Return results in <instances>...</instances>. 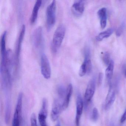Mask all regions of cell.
Masks as SVG:
<instances>
[{"instance_id": "obj_1", "label": "cell", "mask_w": 126, "mask_h": 126, "mask_svg": "<svg viewBox=\"0 0 126 126\" xmlns=\"http://www.w3.org/2000/svg\"><path fill=\"white\" fill-rule=\"evenodd\" d=\"M14 65V63L12 52L11 49H8L7 50V56L5 59L0 62V67L2 86L6 92H8L11 87L12 70Z\"/></svg>"}, {"instance_id": "obj_2", "label": "cell", "mask_w": 126, "mask_h": 126, "mask_svg": "<svg viewBox=\"0 0 126 126\" xmlns=\"http://www.w3.org/2000/svg\"><path fill=\"white\" fill-rule=\"evenodd\" d=\"M65 33V28L62 24L59 26L56 29L52 40L51 48L54 53L58 51L62 45Z\"/></svg>"}, {"instance_id": "obj_3", "label": "cell", "mask_w": 126, "mask_h": 126, "mask_svg": "<svg viewBox=\"0 0 126 126\" xmlns=\"http://www.w3.org/2000/svg\"><path fill=\"white\" fill-rule=\"evenodd\" d=\"M26 26L25 25H23L20 33L19 37L17 39L16 43L15 55L14 57V63L15 70L17 71L19 68L20 63V56L21 51L22 43L23 41V38L25 33Z\"/></svg>"}, {"instance_id": "obj_4", "label": "cell", "mask_w": 126, "mask_h": 126, "mask_svg": "<svg viewBox=\"0 0 126 126\" xmlns=\"http://www.w3.org/2000/svg\"><path fill=\"white\" fill-rule=\"evenodd\" d=\"M56 1L53 0L47 7L46 12V27L48 31L52 28L56 22Z\"/></svg>"}, {"instance_id": "obj_5", "label": "cell", "mask_w": 126, "mask_h": 126, "mask_svg": "<svg viewBox=\"0 0 126 126\" xmlns=\"http://www.w3.org/2000/svg\"><path fill=\"white\" fill-rule=\"evenodd\" d=\"M23 95L20 93L18 95L17 102L13 117L12 126H20L22 119V109Z\"/></svg>"}, {"instance_id": "obj_6", "label": "cell", "mask_w": 126, "mask_h": 126, "mask_svg": "<svg viewBox=\"0 0 126 126\" xmlns=\"http://www.w3.org/2000/svg\"><path fill=\"white\" fill-rule=\"evenodd\" d=\"M63 100L59 98L54 100L51 113V118L53 121H56L58 119L60 114L63 110Z\"/></svg>"}, {"instance_id": "obj_7", "label": "cell", "mask_w": 126, "mask_h": 126, "mask_svg": "<svg viewBox=\"0 0 126 126\" xmlns=\"http://www.w3.org/2000/svg\"><path fill=\"white\" fill-rule=\"evenodd\" d=\"M41 71L43 77L50 79L51 76V69L48 59L45 54H42L41 58Z\"/></svg>"}, {"instance_id": "obj_8", "label": "cell", "mask_w": 126, "mask_h": 126, "mask_svg": "<svg viewBox=\"0 0 126 126\" xmlns=\"http://www.w3.org/2000/svg\"><path fill=\"white\" fill-rule=\"evenodd\" d=\"M96 88L95 80L94 78L89 81L84 95L85 106L90 101L95 93Z\"/></svg>"}, {"instance_id": "obj_9", "label": "cell", "mask_w": 126, "mask_h": 126, "mask_svg": "<svg viewBox=\"0 0 126 126\" xmlns=\"http://www.w3.org/2000/svg\"><path fill=\"white\" fill-rule=\"evenodd\" d=\"M47 115V101L46 98L43 99L42 108L38 115V119L41 126H48L46 122Z\"/></svg>"}, {"instance_id": "obj_10", "label": "cell", "mask_w": 126, "mask_h": 126, "mask_svg": "<svg viewBox=\"0 0 126 126\" xmlns=\"http://www.w3.org/2000/svg\"><path fill=\"white\" fill-rule=\"evenodd\" d=\"M84 103L81 96L79 94L77 95L76 101V113L75 124L76 126H79L81 116L82 114Z\"/></svg>"}, {"instance_id": "obj_11", "label": "cell", "mask_w": 126, "mask_h": 126, "mask_svg": "<svg viewBox=\"0 0 126 126\" xmlns=\"http://www.w3.org/2000/svg\"><path fill=\"white\" fill-rule=\"evenodd\" d=\"M84 2L82 0L75 1L71 8V12L76 17H79L83 14L84 11Z\"/></svg>"}, {"instance_id": "obj_12", "label": "cell", "mask_w": 126, "mask_h": 126, "mask_svg": "<svg viewBox=\"0 0 126 126\" xmlns=\"http://www.w3.org/2000/svg\"><path fill=\"white\" fill-rule=\"evenodd\" d=\"M43 42V30L42 27H38L34 32L33 35V42L36 48L41 47Z\"/></svg>"}, {"instance_id": "obj_13", "label": "cell", "mask_w": 126, "mask_h": 126, "mask_svg": "<svg viewBox=\"0 0 126 126\" xmlns=\"http://www.w3.org/2000/svg\"><path fill=\"white\" fill-rule=\"evenodd\" d=\"M115 89L110 83V88L105 99V108L106 110H108L112 105L115 101Z\"/></svg>"}, {"instance_id": "obj_14", "label": "cell", "mask_w": 126, "mask_h": 126, "mask_svg": "<svg viewBox=\"0 0 126 126\" xmlns=\"http://www.w3.org/2000/svg\"><path fill=\"white\" fill-rule=\"evenodd\" d=\"M73 92V87L72 85L71 84H69L66 89L65 96L63 104V110H65L67 108L70 103Z\"/></svg>"}, {"instance_id": "obj_15", "label": "cell", "mask_w": 126, "mask_h": 126, "mask_svg": "<svg viewBox=\"0 0 126 126\" xmlns=\"http://www.w3.org/2000/svg\"><path fill=\"white\" fill-rule=\"evenodd\" d=\"M97 14L100 19L101 28L104 29L107 25V9L105 8L100 9L98 11Z\"/></svg>"}, {"instance_id": "obj_16", "label": "cell", "mask_w": 126, "mask_h": 126, "mask_svg": "<svg viewBox=\"0 0 126 126\" xmlns=\"http://www.w3.org/2000/svg\"><path fill=\"white\" fill-rule=\"evenodd\" d=\"M42 4V1L41 0H38L35 3L31 16V24H34L36 21L38 16V12Z\"/></svg>"}, {"instance_id": "obj_17", "label": "cell", "mask_w": 126, "mask_h": 126, "mask_svg": "<svg viewBox=\"0 0 126 126\" xmlns=\"http://www.w3.org/2000/svg\"><path fill=\"white\" fill-rule=\"evenodd\" d=\"M11 104L9 95H6V101L5 112V121L6 123L8 124L9 122L11 116Z\"/></svg>"}, {"instance_id": "obj_18", "label": "cell", "mask_w": 126, "mask_h": 126, "mask_svg": "<svg viewBox=\"0 0 126 126\" xmlns=\"http://www.w3.org/2000/svg\"><path fill=\"white\" fill-rule=\"evenodd\" d=\"M113 69H114V62L113 60H111L105 70L106 77L110 84V81L112 79L113 75Z\"/></svg>"}, {"instance_id": "obj_19", "label": "cell", "mask_w": 126, "mask_h": 126, "mask_svg": "<svg viewBox=\"0 0 126 126\" xmlns=\"http://www.w3.org/2000/svg\"><path fill=\"white\" fill-rule=\"evenodd\" d=\"M112 28L108 29L107 30L100 33L96 37V39L98 41H101L104 39L109 37L113 32Z\"/></svg>"}, {"instance_id": "obj_20", "label": "cell", "mask_w": 126, "mask_h": 126, "mask_svg": "<svg viewBox=\"0 0 126 126\" xmlns=\"http://www.w3.org/2000/svg\"><path fill=\"white\" fill-rule=\"evenodd\" d=\"M66 90L63 85H59L57 88V93L58 98L64 100L65 96Z\"/></svg>"}, {"instance_id": "obj_21", "label": "cell", "mask_w": 126, "mask_h": 126, "mask_svg": "<svg viewBox=\"0 0 126 126\" xmlns=\"http://www.w3.org/2000/svg\"><path fill=\"white\" fill-rule=\"evenodd\" d=\"M99 118V113L98 109L96 108H94L92 111L91 119L93 121L96 122Z\"/></svg>"}, {"instance_id": "obj_22", "label": "cell", "mask_w": 126, "mask_h": 126, "mask_svg": "<svg viewBox=\"0 0 126 126\" xmlns=\"http://www.w3.org/2000/svg\"><path fill=\"white\" fill-rule=\"evenodd\" d=\"M86 73H87V70L86 64L85 63L83 62L79 68V75L80 77H82L84 76Z\"/></svg>"}, {"instance_id": "obj_23", "label": "cell", "mask_w": 126, "mask_h": 126, "mask_svg": "<svg viewBox=\"0 0 126 126\" xmlns=\"http://www.w3.org/2000/svg\"><path fill=\"white\" fill-rule=\"evenodd\" d=\"M102 59L105 64L108 66L111 60H110V54L108 52H106L103 55Z\"/></svg>"}, {"instance_id": "obj_24", "label": "cell", "mask_w": 126, "mask_h": 126, "mask_svg": "<svg viewBox=\"0 0 126 126\" xmlns=\"http://www.w3.org/2000/svg\"><path fill=\"white\" fill-rule=\"evenodd\" d=\"M84 63L86 64V68H87V73L89 74L91 72L92 69V65L90 59H84Z\"/></svg>"}, {"instance_id": "obj_25", "label": "cell", "mask_w": 126, "mask_h": 126, "mask_svg": "<svg viewBox=\"0 0 126 126\" xmlns=\"http://www.w3.org/2000/svg\"><path fill=\"white\" fill-rule=\"evenodd\" d=\"M125 26V22H123L120 25V26L118 28V29L116 31V36L119 37L121 35L124 31V29Z\"/></svg>"}, {"instance_id": "obj_26", "label": "cell", "mask_w": 126, "mask_h": 126, "mask_svg": "<svg viewBox=\"0 0 126 126\" xmlns=\"http://www.w3.org/2000/svg\"><path fill=\"white\" fill-rule=\"evenodd\" d=\"M31 126H38L35 113H33L32 114L31 117Z\"/></svg>"}, {"instance_id": "obj_27", "label": "cell", "mask_w": 126, "mask_h": 126, "mask_svg": "<svg viewBox=\"0 0 126 126\" xmlns=\"http://www.w3.org/2000/svg\"><path fill=\"white\" fill-rule=\"evenodd\" d=\"M84 59H89L90 57V48L88 47L85 48L84 51Z\"/></svg>"}, {"instance_id": "obj_28", "label": "cell", "mask_w": 126, "mask_h": 126, "mask_svg": "<svg viewBox=\"0 0 126 126\" xmlns=\"http://www.w3.org/2000/svg\"><path fill=\"white\" fill-rule=\"evenodd\" d=\"M126 121V109L125 111L124 112L122 115L121 117V119H120V122L121 123H124V122Z\"/></svg>"}, {"instance_id": "obj_29", "label": "cell", "mask_w": 126, "mask_h": 126, "mask_svg": "<svg viewBox=\"0 0 126 126\" xmlns=\"http://www.w3.org/2000/svg\"><path fill=\"white\" fill-rule=\"evenodd\" d=\"M102 78H103V74L102 73H100L99 74L98 77V84H101L102 81Z\"/></svg>"}, {"instance_id": "obj_30", "label": "cell", "mask_w": 126, "mask_h": 126, "mask_svg": "<svg viewBox=\"0 0 126 126\" xmlns=\"http://www.w3.org/2000/svg\"><path fill=\"white\" fill-rule=\"evenodd\" d=\"M123 71L125 78H126V64L123 66Z\"/></svg>"}, {"instance_id": "obj_31", "label": "cell", "mask_w": 126, "mask_h": 126, "mask_svg": "<svg viewBox=\"0 0 126 126\" xmlns=\"http://www.w3.org/2000/svg\"><path fill=\"white\" fill-rule=\"evenodd\" d=\"M55 126H61V124H60V122H58L57 123L56 125H55Z\"/></svg>"}]
</instances>
